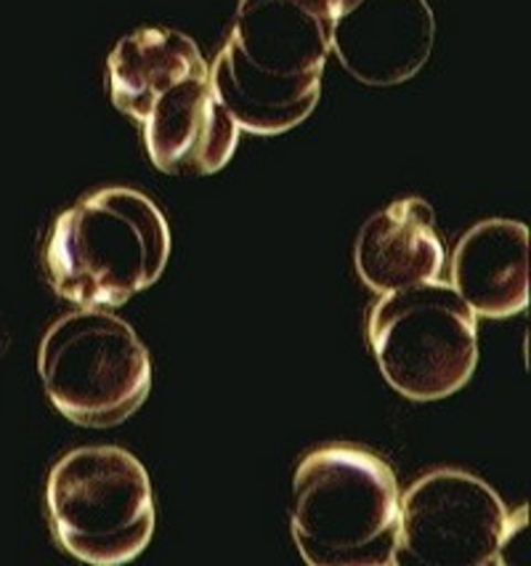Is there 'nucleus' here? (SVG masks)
I'll use <instances>...</instances> for the list:
<instances>
[{
	"label": "nucleus",
	"mask_w": 531,
	"mask_h": 566,
	"mask_svg": "<svg viewBox=\"0 0 531 566\" xmlns=\"http://www.w3.org/2000/svg\"><path fill=\"white\" fill-rule=\"evenodd\" d=\"M505 522V503L484 479L457 469L431 471L399 497L391 564H497Z\"/></svg>",
	"instance_id": "nucleus-8"
},
{
	"label": "nucleus",
	"mask_w": 531,
	"mask_h": 566,
	"mask_svg": "<svg viewBox=\"0 0 531 566\" xmlns=\"http://www.w3.org/2000/svg\"><path fill=\"white\" fill-rule=\"evenodd\" d=\"M330 24L311 0H240L229 41L208 67L240 130L277 136L311 115L322 94Z\"/></svg>",
	"instance_id": "nucleus-2"
},
{
	"label": "nucleus",
	"mask_w": 531,
	"mask_h": 566,
	"mask_svg": "<svg viewBox=\"0 0 531 566\" xmlns=\"http://www.w3.org/2000/svg\"><path fill=\"white\" fill-rule=\"evenodd\" d=\"M444 248L436 234L434 208L420 197H404L378 210L357 240V272L372 293L442 280Z\"/></svg>",
	"instance_id": "nucleus-11"
},
{
	"label": "nucleus",
	"mask_w": 531,
	"mask_h": 566,
	"mask_svg": "<svg viewBox=\"0 0 531 566\" xmlns=\"http://www.w3.org/2000/svg\"><path fill=\"white\" fill-rule=\"evenodd\" d=\"M51 530L77 562H134L155 535V495L144 465L120 447H81L51 469Z\"/></svg>",
	"instance_id": "nucleus-5"
},
{
	"label": "nucleus",
	"mask_w": 531,
	"mask_h": 566,
	"mask_svg": "<svg viewBox=\"0 0 531 566\" xmlns=\"http://www.w3.org/2000/svg\"><path fill=\"white\" fill-rule=\"evenodd\" d=\"M311 3H314V6H319V9H322L325 14L332 19V17L338 14L340 9H343L346 3H349V0H311Z\"/></svg>",
	"instance_id": "nucleus-12"
},
{
	"label": "nucleus",
	"mask_w": 531,
	"mask_h": 566,
	"mask_svg": "<svg viewBox=\"0 0 531 566\" xmlns=\"http://www.w3.org/2000/svg\"><path fill=\"white\" fill-rule=\"evenodd\" d=\"M449 269V285L476 317L505 319L527 312L529 229L508 219L476 223L457 242Z\"/></svg>",
	"instance_id": "nucleus-10"
},
{
	"label": "nucleus",
	"mask_w": 531,
	"mask_h": 566,
	"mask_svg": "<svg viewBox=\"0 0 531 566\" xmlns=\"http://www.w3.org/2000/svg\"><path fill=\"white\" fill-rule=\"evenodd\" d=\"M38 367L56 410L85 429L120 426L152 388L147 346L104 308H83L51 325Z\"/></svg>",
	"instance_id": "nucleus-6"
},
{
	"label": "nucleus",
	"mask_w": 531,
	"mask_h": 566,
	"mask_svg": "<svg viewBox=\"0 0 531 566\" xmlns=\"http://www.w3.org/2000/svg\"><path fill=\"white\" fill-rule=\"evenodd\" d=\"M436 19L428 0H349L332 17L330 51L364 85L412 81L428 62Z\"/></svg>",
	"instance_id": "nucleus-9"
},
{
	"label": "nucleus",
	"mask_w": 531,
	"mask_h": 566,
	"mask_svg": "<svg viewBox=\"0 0 531 566\" xmlns=\"http://www.w3.org/2000/svg\"><path fill=\"white\" fill-rule=\"evenodd\" d=\"M170 259V227L147 195L107 187L64 210L45 245L56 295L81 308H117L149 291Z\"/></svg>",
	"instance_id": "nucleus-3"
},
{
	"label": "nucleus",
	"mask_w": 531,
	"mask_h": 566,
	"mask_svg": "<svg viewBox=\"0 0 531 566\" xmlns=\"http://www.w3.org/2000/svg\"><path fill=\"white\" fill-rule=\"evenodd\" d=\"M367 338L389 386L412 401L452 397L474 378L476 314L442 280L380 295Z\"/></svg>",
	"instance_id": "nucleus-7"
},
{
	"label": "nucleus",
	"mask_w": 531,
	"mask_h": 566,
	"mask_svg": "<svg viewBox=\"0 0 531 566\" xmlns=\"http://www.w3.org/2000/svg\"><path fill=\"white\" fill-rule=\"evenodd\" d=\"M208 67L192 38L168 28L136 30L109 54L113 104L141 125L149 160L162 174H219L237 149L240 128Z\"/></svg>",
	"instance_id": "nucleus-1"
},
{
	"label": "nucleus",
	"mask_w": 531,
	"mask_h": 566,
	"mask_svg": "<svg viewBox=\"0 0 531 566\" xmlns=\"http://www.w3.org/2000/svg\"><path fill=\"white\" fill-rule=\"evenodd\" d=\"M399 484L364 447L330 444L300 460L293 479V539L311 566H389Z\"/></svg>",
	"instance_id": "nucleus-4"
}]
</instances>
